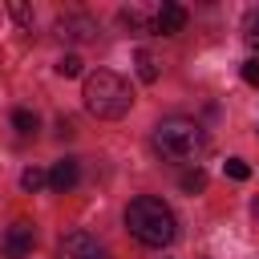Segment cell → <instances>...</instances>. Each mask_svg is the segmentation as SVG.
<instances>
[{"instance_id":"10","label":"cell","mask_w":259,"mask_h":259,"mask_svg":"<svg viewBox=\"0 0 259 259\" xmlns=\"http://www.w3.org/2000/svg\"><path fill=\"white\" fill-rule=\"evenodd\" d=\"M121 24H130V28H154V16L146 12V8H138V4H130V8H121Z\"/></svg>"},{"instance_id":"2","label":"cell","mask_w":259,"mask_h":259,"mask_svg":"<svg viewBox=\"0 0 259 259\" xmlns=\"http://www.w3.org/2000/svg\"><path fill=\"white\" fill-rule=\"evenodd\" d=\"M81 97H85V109H89L93 117H105V121L125 117V113H130V105H134V89H130L117 73H109V69L89 73V77H85Z\"/></svg>"},{"instance_id":"3","label":"cell","mask_w":259,"mask_h":259,"mask_svg":"<svg viewBox=\"0 0 259 259\" xmlns=\"http://www.w3.org/2000/svg\"><path fill=\"white\" fill-rule=\"evenodd\" d=\"M154 146H158V154L170 158V162H194V158L206 150V134H202V125L190 121V117H162V121L154 125Z\"/></svg>"},{"instance_id":"15","label":"cell","mask_w":259,"mask_h":259,"mask_svg":"<svg viewBox=\"0 0 259 259\" xmlns=\"http://www.w3.org/2000/svg\"><path fill=\"white\" fill-rule=\"evenodd\" d=\"M223 170H227V178H235V182H247V178H251V166H247L243 158H227Z\"/></svg>"},{"instance_id":"11","label":"cell","mask_w":259,"mask_h":259,"mask_svg":"<svg viewBox=\"0 0 259 259\" xmlns=\"http://www.w3.org/2000/svg\"><path fill=\"white\" fill-rule=\"evenodd\" d=\"M178 186L186 190V194H198V190H206V170H182V178H178Z\"/></svg>"},{"instance_id":"16","label":"cell","mask_w":259,"mask_h":259,"mask_svg":"<svg viewBox=\"0 0 259 259\" xmlns=\"http://www.w3.org/2000/svg\"><path fill=\"white\" fill-rule=\"evenodd\" d=\"M243 32H247V40L259 49V8H251V12H247V24H243Z\"/></svg>"},{"instance_id":"12","label":"cell","mask_w":259,"mask_h":259,"mask_svg":"<svg viewBox=\"0 0 259 259\" xmlns=\"http://www.w3.org/2000/svg\"><path fill=\"white\" fill-rule=\"evenodd\" d=\"M20 186H24V190H28V194H36V190H40V186H49V174H45V170H40V166H28V170H24V174H20Z\"/></svg>"},{"instance_id":"18","label":"cell","mask_w":259,"mask_h":259,"mask_svg":"<svg viewBox=\"0 0 259 259\" xmlns=\"http://www.w3.org/2000/svg\"><path fill=\"white\" fill-rule=\"evenodd\" d=\"M12 16H16V20H20V24H32V12H28V8H24V4H12Z\"/></svg>"},{"instance_id":"1","label":"cell","mask_w":259,"mask_h":259,"mask_svg":"<svg viewBox=\"0 0 259 259\" xmlns=\"http://www.w3.org/2000/svg\"><path fill=\"white\" fill-rule=\"evenodd\" d=\"M125 231L146 247H166L174 239V210L154 194H138L125 206Z\"/></svg>"},{"instance_id":"19","label":"cell","mask_w":259,"mask_h":259,"mask_svg":"<svg viewBox=\"0 0 259 259\" xmlns=\"http://www.w3.org/2000/svg\"><path fill=\"white\" fill-rule=\"evenodd\" d=\"M255 214H259V198H255Z\"/></svg>"},{"instance_id":"4","label":"cell","mask_w":259,"mask_h":259,"mask_svg":"<svg viewBox=\"0 0 259 259\" xmlns=\"http://www.w3.org/2000/svg\"><path fill=\"white\" fill-rule=\"evenodd\" d=\"M57 259H105V251L89 231H69L57 243Z\"/></svg>"},{"instance_id":"7","label":"cell","mask_w":259,"mask_h":259,"mask_svg":"<svg viewBox=\"0 0 259 259\" xmlns=\"http://www.w3.org/2000/svg\"><path fill=\"white\" fill-rule=\"evenodd\" d=\"M57 32H61L65 40H93V36H97V24H93L89 16H81V12H69V16L57 20Z\"/></svg>"},{"instance_id":"5","label":"cell","mask_w":259,"mask_h":259,"mask_svg":"<svg viewBox=\"0 0 259 259\" xmlns=\"http://www.w3.org/2000/svg\"><path fill=\"white\" fill-rule=\"evenodd\" d=\"M32 255V227L12 223L0 231V259H28Z\"/></svg>"},{"instance_id":"17","label":"cell","mask_w":259,"mask_h":259,"mask_svg":"<svg viewBox=\"0 0 259 259\" xmlns=\"http://www.w3.org/2000/svg\"><path fill=\"white\" fill-rule=\"evenodd\" d=\"M243 81H247V85H259V57L243 61Z\"/></svg>"},{"instance_id":"13","label":"cell","mask_w":259,"mask_h":259,"mask_svg":"<svg viewBox=\"0 0 259 259\" xmlns=\"http://www.w3.org/2000/svg\"><path fill=\"white\" fill-rule=\"evenodd\" d=\"M12 125H16V134H36V113L32 109H12Z\"/></svg>"},{"instance_id":"14","label":"cell","mask_w":259,"mask_h":259,"mask_svg":"<svg viewBox=\"0 0 259 259\" xmlns=\"http://www.w3.org/2000/svg\"><path fill=\"white\" fill-rule=\"evenodd\" d=\"M57 73H61V77H81V57H77V53H65V57L57 61Z\"/></svg>"},{"instance_id":"8","label":"cell","mask_w":259,"mask_h":259,"mask_svg":"<svg viewBox=\"0 0 259 259\" xmlns=\"http://www.w3.org/2000/svg\"><path fill=\"white\" fill-rule=\"evenodd\" d=\"M77 178H81V170H77V162H73V158L53 162V170H49V186H53L57 194H69V190L77 186Z\"/></svg>"},{"instance_id":"9","label":"cell","mask_w":259,"mask_h":259,"mask_svg":"<svg viewBox=\"0 0 259 259\" xmlns=\"http://www.w3.org/2000/svg\"><path fill=\"white\" fill-rule=\"evenodd\" d=\"M134 61H138V77H142L146 85H154V81H158V57H154L150 49H138Z\"/></svg>"},{"instance_id":"6","label":"cell","mask_w":259,"mask_h":259,"mask_svg":"<svg viewBox=\"0 0 259 259\" xmlns=\"http://www.w3.org/2000/svg\"><path fill=\"white\" fill-rule=\"evenodd\" d=\"M182 28H186V8H182V4H174V0H166V4L154 12V32L174 36V32H182Z\"/></svg>"}]
</instances>
